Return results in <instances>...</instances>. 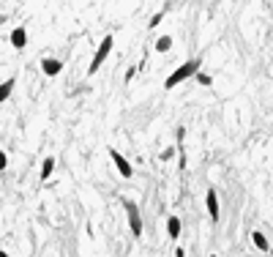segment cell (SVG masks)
Wrapping results in <instances>:
<instances>
[{"label":"cell","instance_id":"cell-1","mask_svg":"<svg viewBox=\"0 0 273 257\" xmlns=\"http://www.w3.org/2000/svg\"><path fill=\"white\" fill-rule=\"evenodd\" d=\"M200 66H202V61L200 58H191V61H186L183 66H178V69L172 71L167 79H164V88L169 91V88H175V85H180L183 79H191V77H197V71H200Z\"/></svg>","mask_w":273,"mask_h":257},{"label":"cell","instance_id":"cell-2","mask_svg":"<svg viewBox=\"0 0 273 257\" xmlns=\"http://www.w3.org/2000/svg\"><path fill=\"white\" fill-rule=\"evenodd\" d=\"M112 44H115V41H112V36H104V41H101V47L96 49L93 61H90V66H87V74H90V77L96 74V71H99V66L107 61V55L112 52Z\"/></svg>","mask_w":273,"mask_h":257},{"label":"cell","instance_id":"cell-3","mask_svg":"<svg viewBox=\"0 0 273 257\" xmlns=\"http://www.w3.org/2000/svg\"><path fill=\"white\" fill-rule=\"evenodd\" d=\"M123 208H126V216H129V227H131V233H134V236L139 238V236H142V216H139L137 203L123 200Z\"/></svg>","mask_w":273,"mask_h":257},{"label":"cell","instance_id":"cell-4","mask_svg":"<svg viewBox=\"0 0 273 257\" xmlns=\"http://www.w3.org/2000/svg\"><path fill=\"white\" fill-rule=\"evenodd\" d=\"M109 159H112V164L117 167V173H120L123 178H131V175H134V170H131V164H129V159L120 156V151L109 148Z\"/></svg>","mask_w":273,"mask_h":257},{"label":"cell","instance_id":"cell-5","mask_svg":"<svg viewBox=\"0 0 273 257\" xmlns=\"http://www.w3.org/2000/svg\"><path fill=\"white\" fill-rule=\"evenodd\" d=\"M41 71L47 77H57L63 71V63L57 61V58H44V61H41Z\"/></svg>","mask_w":273,"mask_h":257},{"label":"cell","instance_id":"cell-6","mask_svg":"<svg viewBox=\"0 0 273 257\" xmlns=\"http://www.w3.org/2000/svg\"><path fill=\"white\" fill-rule=\"evenodd\" d=\"M205 205H208V214H210V219H213V222H219V194H216V189H208Z\"/></svg>","mask_w":273,"mask_h":257},{"label":"cell","instance_id":"cell-7","mask_svg":"<svg viewBox=\"0 0 273 257\" xmlns=\"http://www.w3.org/2000/svg\"><path fill=\"white\" fill-rule=\"evenodd\" d=\"M25 44H27L25 27H14V31H11V47H14V49H22Z\"/></svg>","mask_w":273,"mask_h":257},{"label":"cell","instance_id":"cell-8","mask_svg":"<svg viewBox=\"0 0 273 257\" xmlns=\"http://www.w3.org/2000/svg\"><path fill=\"white\" fill-rule=\"evenodd\" d=\"M52 173H55V156H47V159H44V164H41V181H49V178H52Z\"/></svg>","mask_w":273,"mask_h":257},{"label":"cell","instance_id":"cell-9","mask_svg":"<svg viewBox=\"0 0 273 257\" xmlns=\"http://www.w3.org/2000/svg\"><path fill=\"white\" fill-rule=\"evenodd\" d=\"M167 233H169V238H180V219L178 216L167 219Z\"/></svg>","mask_w":273,"mask_h":257},{"label":"cell","instance_id":"cell-10","mask_svg":"<svg viewBox=\"0 0 273 257\" xmlns=\"http://www.w3.org/2000/svg\"><path fill=\"white\" fill-rule=\"evenodd\" d=\"M252 241H254V246L260 249V252H270V244H268V238H265L262 233H252Z\"/></svg>","mask_w":273,"mask_h":257},{"label":"cell","instance_id":"cell-11","mask_svg":"<svg viewBox=\"0 0 273 257\" xmlns=\"http://www.w3.org/2000/svg\"><path fill=\"white\" fill-rule=\"evenodd\" d=\"M11 91H14V79H6V82L0 85V104H3V101L11 96Z\"/></svg>","mask_w":273,"mask_h":257},{"label":"cell","instance_id":"cell-12","mask_svg":"<svg viewBox=\"0 0 273 257\" xmlns=\"http://www.w3.org/2000/svg\"><path fill=\"white\" fill-rule=\"evenodd\" d=\"M156 49H159V52H167V49H172V39H169V36H161V39L156 41Z\"/></svg>","mask_w":273,"mask_h":257},{"label":"cell","instance_id":"cell-13","mask_svg":"<svg viewBox=\"0 0 273 257\" xmlns=\"http://www.w3.org/2000/svg\"><path fill=\"white\" fill-rule=\"evenodd\" d=\"M197 82H200V85H208L210 88V82H213V79H210V74H205V71H197Z\"/></svg>","mask_w":273,"mask_h":257},{"label":"cell","instance_id":"cell-14","mask_svg":"<svg viewBox=\"0 0 273 257\" xmlns=\"http://www.w3.org/2000/svg\"><path fill=\"white\" fill-rule=\"evenodd\" d=\"M167 9H169V6H164V11H167ZM164 11H159V14H153V19H150V27H156V25H159V22H161V19H164Z\"/></svg>","mask_w":273,"mask_h":257},{"label":"cell","instance_id":"cell-15","mask_svg":"<svg viewBox=\"0 0 273 257\" xmlns=\"http://www.w3.org/2000/svg\"><path fill=\"white\" fill-rule=\"evenodd\" d=\"M6 167H9V156H6V153H3V151H0V173H3V170H6Z\"/></svg>","mask_w":273,"mask_h":257},{"label":"cell","instance_id":"cell-16","mask_svg":"<svg viewBox=\"0 0 273 257\" xmlns=\"http://www.w3.org/2000/svg\"><path fill=\"white\" fill-rule=\"evenodd\" d=\"M175 257H186V252H183V249H178V252H175Z\"/></svg>","mask_w":273,"mask_h":257},{"label":"cell","instance_id":"cell-17","mask_svg":"<svg viewBox=\"0 0 273 257\" xmlns=\"http://www.w3.org/2000/svg\"><path fill=\"white\" fill-rule=\"evenodd\" d=\"M0 257H9V254H6V252H3V249H0Z\"/></svg>","mask_w":273,"mask_h":257},{"label":"cell","instance_id":"cell-18","mask_svg":"<svg viewBox=\"0 0 273 257\" xmlns=\"http://www.w3.org/2000/svg\"><path fill=\"white\" fill-rule=\"evenodd\" d=\"M270 254H273V249H270Z\"/></svg>","mask_w":273,"mask_h":257},{"label":"cell","instance_id":"cell-19","mask_svg":"<svg viewBox=\"0 0 273 257\" xmlns=\"http://www.w3.org/2000/svg\"><path fill=\"white\" fill-rule=\"evenodd\" d=\"M210 257H216V254H210Z\"/></svg>","mask_w":273,"mask_h":257}]
</instances>
